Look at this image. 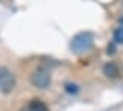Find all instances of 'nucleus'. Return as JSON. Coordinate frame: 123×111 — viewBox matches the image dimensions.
<instances>
[{
    "label": "nucleus",
    "mask_w": 123,
    "mask_h": 111,
    "mask_svg": "<svg viewBox=\"0 0 123 111\" xmlns=\"http://www.w3.org/2000/svg\"><path fill=\"white\" fill-rule=\"evenodd\" d=\"M29 111H50L48 105L41 99H32L29 102Z\"/></svg>",
    "instance_id": "39448f33"
},
{
    "label": "nucleus",
    "mask_w": 123,
    "mask_h": 111,
    "mask_svg": "<svg viewBox=\"0 0 123 111\" xmlns=\"http://www.w3.org/2000/svg\"><path fill=\"white\" fill-rule=\"evenodd\" d=\"M15 84H17V80L14 74L8 68H0V92L8 95L15 89Z\"/></svg>",
    "instance_id": "f03ea898"
},
{
    "label": "nucleus",
    "mask_w": 123,
    "mask_h": 111,
    "mask_svg": "<svg viewBox=\"0 0 123 111\" xmlns=\"http://www.w3.org/2000/svg\"><path fill=\"white\" fill-rule=\"evenodd\" d=\"M120 23H122V26H123V18H122V20H120Z\"/></svg>",
    "instance_id": "1a4fd4ad"
},
{
    "label": "nucleus",
    "mask_w": 123,
    "mask_h": 111,
    "mask_svg": "<svg viewBox=\"0 0 123 111\" xmlns=\"http://www.w3.org/2000/svg\"><path fill=\"white\" fill-rule=\"evenodd\" d=\"M30 83L36 89H47L51 84V75L45 69H36L30 75Z\"/></svg>",
    "instance_id": "7ed1b4c3"
},
{
    "label": "nucleus",
    "mask_w": 123,
    "mask_h": 111,
    "mask_svg": "<svg viewBox=\"0 0 123 111\" xmlns=\"http://www.w3.org/2000/svg\"><path fill=\"white\" fill-rule=\"evenodd\" d=\"M65 92H66L68 95L74 96V95H77L78 92H80V86L75 84V83H66L65 84Z\"/></svg>",
    "instance_id": "0eeeda50"
},
{
    "label": "nucleus",
    "mask_w": 123,
    "mask_h": 111,
    "mask_svg": "<svg viewBox=\"0 0 123 111\" xmlns=\"http://www.w3.org/2000/svg\"><path fill=\"white\" fill-rule=\"evenodd\" d=\"M102 72H104V75H105V77L111 78V80L119 78V75H120V69H119V66L116 65L114 62H108V63L104 65Z\"/></svg>",
    "instance_id": "20e7f679"
},
{
    "label": "nucleus",
    "mask_w": 123,
    "mask_h": 111,
    "mask_svg": "<svg viewBox=\"0 0 123 111\" xmlns=\"http://www.w3.org/2000/svg\"><path fill=\"white\" fill-rule=\"evenodd\" d=\"M113 42L114 44H122L123 45V26L117 27L113 33Z\"/></svg>",
    "instance_id": "423d86ee"
},
{
    "label": "nucleus",
    "mask_w": 123,
    "mask_h": 111,
    "mask_svg": "<svg viewBox=\"0 0 123 111\" xmlns=\"http://www.w3.org/2000/svg\"><path fill=\"white\" fill-rule=\"evenodd\" d=\"M95 44V36L90 32H80L71 39V51L74 54H86L93 48Z\"/></svg>",
    "instance_id": "f257e3e1"
},
{
    "label": "nucleus",
    "mask_w": 123,
    "mask_h": 111,
    "mask_svg": "<svg viewBox=\"0 0 123 111\" xmlns=\"http://www.w3.org/2000/svg\"><path fill=\"white\" fill-rule=\"evenodd\" d=\"M114 53H116V44H114V42H111V44H108V47H107V54L113 56Z\"/></svg>",
    "instance_id": "6e6552de"
}]
</instances>
